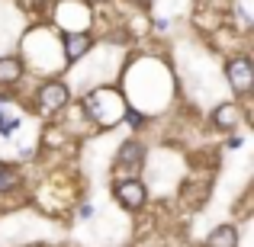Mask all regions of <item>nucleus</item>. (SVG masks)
<instances>
[{
    "mask_svg": "<svg viewBox=\"0 0 254 247\" xmlns=\"http://www.w3.org/2000/svg\"><path fill=\"white\" fill-rule=\"evenodd\" d=\"M116 199L123 209L135 212L145 205V199H148V190H145L142 180H123V183H116Z\"/></svg>",
    "mask_w": 254,
    "mask_h": 247,
    "instance_id": "nucleus-2",
    "label": "nucleus"
},
{
    "mask_svg": "<svg viewBox=\"0 0 254 247\" xmlns=\"http://www.w3.org/2000/svg\"><path fill=\"white\" fill-rule=\"evenodd\" d=\"M135 3H142V6H148V3H151V0H135Z\"/></svg>",
    "mask_w": 254,
    "mask_h": 247,
    "instance_id": "nucleus-12",
    "label": "nucleus"
},
{
    "mask_svg": "<svg viewBox=\"0 0 254 247\" xmlns=\"http://www.w3.org/2000/svg\"><path fill=\"white\" fill-rule=\"evenodd\" d=\"M39 109L42 112H58L64 103H68V87L64 84H58V81H52V84H42L39 87Z\"/></svg>",
    "mask_w": 254,
    "mask_h": 247,
    "instance_id": "nucleus-3",
    "label": "nucleus"
},
{
    "mask_svg": "<svg viewBox=\"0 0 254 247\" xmlns=\"http://www.w3.org/2000/svg\"><path fill=\"white\" fill-rule=\"evenodd\" d=\"M225 77H229L232 90H235L238 97H245V93H251V87H254V64L248 58H232V61L225 64Z\"/></svg>",
    "mask_w": 254,
    "mask_h": 247,
    "instance_id": "nucleus-1",
    "label": "nucleus"
},
{
    "mask_svg": "<svg viewBox=\"0 0 254 247\" xmlns=\"http://www.w3.org/2000/svg\"><path fill=\"white\" fill-rule=\"evenodd\" d=\"M87 51H90V36H87V32H71V36H64V58H68V61H77Z\"/></svg>",
    "mask_w": 254,
    "mask_h": 247,
    "instance_id": "nucleus-5",
    "label": "nucleus"
},
{
    "mask_svg": "<svg viewBox=\"0 0 254 247\" xmlns=\"http://www.w3.org/2000/svg\"><path fill=\"white\" fill-rule=\"evenodd\" d=\"M23 77V61L19 58H0V84H16Z\"/></svg>",
    "mask_w": 254,
    "mask_h": 247,
    "instance_id": "nucleus-8",
    "label": "nucleus"
},
{
    "mask_svg": "<svg viewBox=\"0 0 254 247\" xmlns=\"http://www.w3.org/2000/svg\"><path fill=\"white\" fill-rule=\"evenodd\" d=\"M142 157H145V148L138 142H126L123 148H119V154H116V167H123V170H129V173H138L142 170Z\"/></svg>",
    "mask_w": 254,
    "mask_h": 247,
    "instance_id": "nucleus-4",
    "label": "nucleus"
},
{
    "mask_svg": "<svg viewBox=\"0 0 254 247\" xmlns=\"http://www.w3.org/2000/svg\"><path fill=\"white\" fill-rule=\"evenodd\" d=\"M238 119H242V109H238L235 103H222L216 112H212V125H216V129H222V132L235 129Z\"/></svg>",
    "mask_w": 254,
    "mask_h": 247,
    "instance_id": "nucleus-6",
    "label": "nucleus"
},
{
    "mask_svg": "<svg viewBox=\"0 0 254 247\" xmlns=\"http://www.w3.org/2000/svg\"><path fill=\"white\" fill-rule=\"evenodd\" d=\"M123 116L129 119V122L135 125V129H138V125H142V112H135V109H132V106H126V109H123Z\"/></svg>",
    "mask_w": 254,
    "mask_h": 247,
    "instance_id": "nucleus-11",
    "label": "nucleus"
},
{
    "mask_svg": "<svg viewBox=\"0 0 254 247\" xmlns=\"http://www.w3.org/2000/svg\"><path fill=\"white\" fill-rule=\"evenodd\" d=\"M19 122H23L19 116H6V112H0V135H13V132L19 129Z\"/></svg>",
    "mask_w": 254,
    "mask_h": 247,
    "instance_id": "nucleus-10",
    "label": "nucleus"
},
{
    "mask_svg": "<svg viewBox=\"0 0 254 247\" xmlns=\"http://www.w3.org/2000/svg\"><path fill=\"white\" fill-rule=\"evenodd\" d=\"M206 247H238V231L232 225H219L209 238H206Z\"/></svg>",
    "mask_w": 254,
    "mask_h": 247,
    "instance_id": "nucleus-7",
    "label": "nucleus"
},
{
    "mask_svg": "<svg viewBox=\"0 0 254 247\" xmlns=\"http://www.w3.org/2000/svg\"><path fill=\"white\" fill-rule=\"evenodd\" d=\"M19 183V177L10 170V164H0V193H6V190H13V186Z\"/></svg>",
    "mask_w": 254,
    "mask_h": 247,
    "instance_id": "nucleus-9",
    "label": "nucleus"
}]
</instances>
